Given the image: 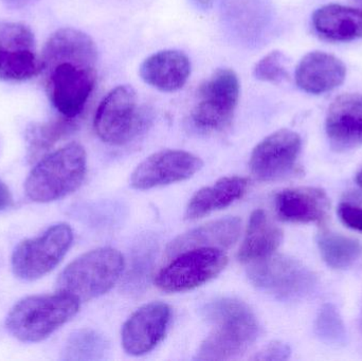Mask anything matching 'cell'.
<instances>
[{
  "label": "cell",
  "mask_w": 362,
  "mask_h": 361,
  "mask_svg": "<svg viewBox=\"0 0 362 361\" xmlns=\"http://www.w3.org/2000/svg\"><path fill=\"white\" fill-rule=\"evenodd\" d=\"M40 61L53 107L62 116L76 118L97 83L98 49L93 38L80 30L62 28L47 40Z\"/></svg>",
  "instance_id": "6da1fadb"
},
{
  "label": "cell",
  "mask_w": 362,
  "mask_h": 361,
  "mask_svg": "<svg viewBox=\"0 0 362 361\" xmlns=\"http://www.w3.org/2000/svg\"><path fill=\"white\" fill-rule=\"evenodd\" d=\"M204 316L211 331L197 352V360H230L243 355L259 334V322L246 303L221 298L206 304Z\"/></svg>",
  "instance_id": "7a4b0ae2"
},
{
  "label": "cell",
  "mask_w": 362,
  "mask_h": 361,
  "mask_svg": "<svg viewBox=\"0 0 362 361\" xmlns=\"http://www.w3.org/2000/svg\"><path fill=\"white\" fill-rule=\"evenodd\" d=\"M86 171L85 148L72 142L38 160L25 180V193L35 203L64 199L80 188Z\"/></svg>",
  "instance_id": "3957f363"
},
{
  "label": "cell",
  "mask_w": 362,
  "mask_h": 361,
  "mask_svg": "<svg viewBox=\"0 0 362 361\" xmlns=\"http://www.w3.org/2000/svg\"><path fill=\"white\" fill-rule=\"evenodd\" d=\"M80 302L62 292L27 297L11 309L6 329L23 343H40L71 320L80 309Z\"/></svg>",
  "instance_id": "277c9868"
},
{
  "label": "cell",
  "mask_w": 362,
  "mask_h": 361,
  "mask_svg": "<svg viewBox=\"0 0 362 361\" xmlns=\"http://www.w3.org/2000/svg\"><path fill=\"white\" fill-rule=\"evenodd\" d=\"M124 259L118 250L104 247L91 250L70 263L57 278V292L80 301L107 294L120 279Z\"/></svg>",
  "instance_id": "5b68a950"
},
{
  "label": "cell",
  "mask_w": 362,
  "mask_h": 361,
  "mask_svg": "<svg viewBox=\"0 0 362 361\" xmlns=\"http://www.w3.org/2000/svg\"><path fill=\"white\" fill-rule=\"evenodd\" d=\"M148 110L139 105L137 93L129 85L112 89L100 103L93 126L102 141L124 146L139 137L150 125Z\"/></svg>",
  "instance_id": "8992f818"
},
{
  "label": "cell",
  "mask_w": 362,
  "mask_h": 361,
  "mask_svg": "<svg viewBox=\"0 0 362 361\" xmlns=\"http://www.w3.org/2000/svg\"><path fill=\"white\" fill-rule=\"evenodd\" d=\"M72 242L74 231L65 223L53 225L40 237L21 242L13 251V273L23 281L45 277L61 263Z\"/></svg>",
  "instance_id": "52a82bcc"
},
{
  "label": "cell",
  "mask_w": 362,
  "mask_h": 361,
  "mask_svg": "<svg viewBox=\"0 0 362 361\" xmlns=\"http://www.w3.org/2000/svg\"><path fill=\"white\" fill-rule=\"evenodd\" d=\"M248 278L257 290L284 301L304 298L316 286V277L308 267L281 254L251 263Z\"/></svg>",
  "instance_id": "ba28073f"
},
{
  "label": "cell",
  "mask_w": 362,
  "mask_h": 361,
  "mask_svg": "<svg viewBox=\"0 0 362 361\" xmlns=\"http://www.w3.org/2000/svg\"><path fill=\"white\" fill-rule=\"evenodd\" d=\"M238 74L229 68H219L200 85L197 103L192 112L194 124L202 131L226 129L231 123L240 99Z\"/></svg>",
  "instance_id": "9c48e42d"
},
{
  "label": "cell",
  "mask_w": 362,
  "mask_h": 361,
  "mask_svg": "<svg viewBox=\"0 0 362 361\" xmlns=\"http://www.w3.org/2000/svg\"><path fill=\"white\" fill-rule=\"evenodd\" d=\"M227 264V256L218 248L187 250L174 256L157 275L155 283L163 292H187L214 279Z\"/></svg>",
  "instance_id": "30bf717a"
},
{
  "label": "cell",
  "mask_w": 362,
  "mask_h": 361,
  "mask_svg": "<svg viewBox=\"0 0 362 361\" xmlns=\"http://www.w3.org/2000/svg\"><path fill=\"white\" fill-rule=\"evenodd\" d=\"M33 31L25 23L0 20V81L23 82L42 74Z\"/></svg>",
  "instance_id": "8fae6325"
},
{
  "label": "cell",
  "mask_w": 362,
  "mask_h": 361,
  "mask_svg": "<svg viewBox=\"0 0 362 361\" xmlns=\"http://www.w3.org/2000/svg\"><path fill=\"white\" fill-rule=\"evenodd\" d=\"M301 137L291 129H280L259 142L250 158V169L259 182H274L295 170L301 153Z\"/></svg>",
  "instance_id": "7c38bea8"
},
{
  "label": "cell",
  "mask_w": 362,
  "mask_h": 361,
  "mask_svg": "<svg viewBox=\"0 0 362 361\" xmlns=\"http://www.w3.org/2000/svg\"><path fill=\"white\" fill-rule=\"evenodd\" d=\"M202 159L185 150H165L142 161L132 174L137 190H150L189 179L202 167Z\"/></svg>",
  "instance_id": "4fadbf2b"
},
{
  "label": "cell",
  "mask_w": 362,
  "mask_h": 361,
  "mask_svg": "<svg viewBox=\"0 0 362 361\" xmlns=\"http://www.w3.org/2000/svg\"><path fill=\"white\" fill-rule=\"evenodd\" d=\"M171 321V309L163 302L140 307L122 329V345L129 355L141 356L152 352L165 338Z\"/></svg>",
  "instance_id": "5bb4252c"
},
{
  "label": "cell",
  "mask_w": 362,
  "mask_h": 361,
  "mask_svg": "<svg viewBox=\"0 0 362 361\" xmlns=\"http://www.w3.org/2000/svg\"><path fill=\"white\" fill-rule=\"evenodd\" d=\"M325 131L332 148L338 152L362 146V93H344L334 100Z\"/></svg>",
  "instance_id": "9a60e30c"
},
{
  "label": "cell",
  "mask_w": 362,
  "mask_h": 361,
  "mask_svg": "<svg viewBox=\"0 0 362 361\" xmlns=\"http://www.w3.org/2000/svg\"><path fill=\"white\" fill-rule=\"evenodd\" d=\"M329 199L325 191L312 187L285 189L274 197L276 215L297 224H322L329 218Z\"/></svg>",
  "instance_id": "2e32d148"
},
{
  "label": "cell",
  "mask_w": 362,
  "mask_h": 361,
  "mask_svg": "<svg viewBox=\"0 0 362 361\" xmlns=\"http://www.w3.org/2000/svg\"><path fill=\"white\" fill-rule=\"evenodd\" d=\"M346 76V67L342 61L322 51L308 53L296 69L298 87L312 95H321L337 88Z\"/></svg>",
  "instance_id": "e0dca14e"
},
{
  "label": "cell",
  "mask_w": 362,
  "mask_h": 361,
  "mask_svg": "<svg viewBox=\"0 0 362 361\" xmlns=\"http://www.w3.org/2000/svg\"><path fill=\"white\" fill-rule=\"evenodd\" d=\"M139 73L150 86L163 93H174L187 84L191 74V61L182 51H159L144 59Z\"/></svg>",
  "instance_id": "ac0fdd59"
},
{
  "label": "cell",
  "mask_w": 362,
  "mask_h": 361,
  "mask_svg": "<svg viewBox=\"0 0 362 361\" xmlns=\"http://www.w3.org/2000/svg\"><path fill=\"white\" fill-rule=\"evenodd\" d=\"M240 230L242 222L238 218L213 220L176 237L168 246L167 254L174 258L181 252L197 248L228 249L236 243L240 237Z\"/></svg>",
  "instance_id": "d6986e66"
},
{
  "label": "cell",
  "mask_w": 362,
  "mask_h": 361,
  "mask_svg": "<svg viewBox=\"0 0 362 361\" xmlns=\"http://www.w3.org/2000/svg\"><path fill=\"white\" fill-rule=\"evenodd\" d=\"M248 180L240 176L223 177L210 187L202 188L189 199L185 218L197 220L214 211L229 207L246 194Z\"/></svg>",
  "instance_id": "ffe728a7"
},
{
  "label": "cell",
  "mask_w": 362,
  "mask_h": 361,
  "mask_svg": "<svg viewBox=\"0 0 362 361\" xmlns=\"http://www.w3.org/2000/svg\"><path fill=\"white\" fill-rule=\"evenodd\" d=\"M315 30L332 42H351L362 37V10L341 4L321 6L313 15Z\"/></svg>",
  "instance_id": "44dd1931"
},
{
  "label": "cell",
  "mask_w": 362,
  "mask_h": 361,
  "mask_svg": "<svg viewBox=\"0 0 362 361\" xmlns=\"http://www.w3.org/2000/svg\"><path fill=\"white\" fill-rule=\"evenodd\" d=\"M283 241V232L263 210L251 214L246 235L238 251L242 263H255L274 254Z\"/></svg>",
  "instance_id": "7402d4cb"
},
{
  "label": "cell",
  "mask_w": 362,
  "mask_h": 361,
  "mask_svg": "<svg viewBox=\"0 0 362 361\" xmlns=\"http://www.w3.org/2000/svg\"><path fill=\"white\" fill-rule=\"evenodd\" d=\"M317 245L327 266L338 271L352 266L362 254L361 242L333 231H321Z\"/></svg>",
  "instance_id": "603a6c76"
},
{
  "label": "cell",
  "mask_w": 362,
  "mask_h": 361,
  "mask_svg": "<svg viewBox=\"0 0 362 361\" xmlns=\"http://www.w3.org/2000/svg\"><path fill=\"white\" fill-rule=\"evenodd\" d=\"M76 127L78 125L74 119L64 116L48 122L32 124L27 131L29 160L35 161L44 157L55 143L74 133Z\"/></svg>",
  "instance_id": "cb8c5ba5"
},
{
  "label": "cell",
  "mask_w": 362,
  "mask_h": 361,
  "mask_svg": "<svg viewBox=\"0 0 362 361\" xmlns=\"http://www.w3.org/2000/svg\"><path fill=\"white\" fill-rule=\"evenodd\" d=\"M108 343L99 333L81 330L68 339L63 352L64 360H100L107 353Z\"/></svg>",
  "instance_id": "d4e9b609"
},
{
  "label": "cell",
  "mask_w": 362,
  "mask_h": 361,
  "mask_svg": "<svg viewBox=\"0 0 362 361\" xmlns=\"http://www.w3.org/2000/svg\"><path fill=\"white\" fill-rule=\"evenodd\" d=\"M315 332L322 343L344 345L346 343V324L335 305L327 303L317 316Z\"/></svg>",
  "instance_id": "484cf974"
},
{
  "label": "cell",
  "mask_w": 362,
  "mask_h": 361,
  "mask_svg": "<svg viewBox=\"0 0 362 361\" xmlns=\"http://www.w3.org/2000/svg\"><path fill=\"white\" fill-rule=\"evenodd\" d=\"M255 78L263 82L279 83L288 78L286 59L280 51H272L255 65Z\"/></svg>",
  "instance_id": "4316f807"
},
{
  "label": "cell",
  "mask_w": 362,
  "mask_h": 361,
  "mask_svg": "<svg viewBox=\"0 0 362 361\" xmlns=\"http://www.w3.org/2000/svg\"><path fill=\"white\" fill-rule=\"evenodd\" d=\"M340 220L349 228L362 232V208L350 203H341L338 207Z\"/></svg>",
  "instance_id": "83f0119b"
},
{
  "label": "cell",
  "mask_w": 362,
  "mask_h": 361,
  "mask_svg": "<svg viewBox=\"0 0 362 361\" xmlns=\"http://www.w3.org/2000/svg\"><path fill=\"white\" fill-rule=\"evenodd\" d=\"M291 356V349L288 345L282 343H272L259 352L257 360H285Z\"/></svg>",
  "instance_id": "f1b7e54d"
},
{
  "label": "cell",
  "mask_w": 362,
  "mask_h": 361,
  "mask_svg": "<svg viewBox=\"0 0 362 361\" xmlns=\"http://www.w3.org/2000/svg\"><path fill=\"white\" fill-rule=\"evenodd\" d=\"M13 205V196L10 189L0 179V211L8 209Z\"/></svg>",
  "instance_id": "f546056e"
},
{
  "label": "cell",
  "mask_w": 362,
  "mask_h": 361,
  "mask_svg": "<svg viewBox=\"0 0 362 361\" xmlns=\"http://www.w3.org/2000/svg\"><path fill=\"white\" fill-rule=\"evenodd\" d=\"M38 0H2L6 6L11 8H23L37 2Z\"/></svg>",
  "instance_id": "4dcf8cb0"
},
{
  "label": "cell",
  "mask_w": 362,
  "mask_h": 361,
  "mask_svg": "<svg viewBox=\"0 0 362 361\" xmlns=\"http://www.w3.org/2000/svg\"><path fill=\"white\" fill-rule=\"evenodd\" d=\"M356 182L357 184H358V186L362 189V170L358 174H357Z\"/></svg>",
  "instance_id": "1f68e13d"
},
{
  "label": "cell",
  "mask_w": 362,
  "mask_h": 361,
  "mask_svg": "<svg viewBox=\"0 0 362 361\" xmlns=\"http://www.w3.org/2000/svg\"><path fill=\"white\" fill-rule=\"evenodd\" d=\"M197 1L199 2L200 4H208L211 0H197Z\"/></svg>",
  "instance_id": "d6a6232c"
},
{
  "label": "cell",
  "mask_w": 362,
  "mask_h": 361,
  "mask_svg": "<svg viewBox=\"0 0 362 361\" xmlns=\"http://www.w3.org/2000/svg\"><path fill=\"white\" fill-rule=\"evenodd\" d=\"M355 2H356L357 6H359V8L362 10V0H355Z\"/></svg>",
  "instance_id": "836d02e7"
}]
</instances>
